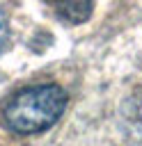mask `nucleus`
Here are the masks:
<instances>
[{
  "instance_id": "1",
  "label": "nucleus",
  "mask_w": 142,
  "mask_h": 146,
  "mask_svg": "<svg viewBox=\"0 0 142 146\" xmlns=\"http://www.w3.org/2000/svg\"><path fill=\"white\" fill-rule=\"evenodd\" d=\"M66 94L57 84H39L18 91L2 107V123L18 135L48 130L66 110Z\"/></svg>"
},
{
  "instance_id": "2",
  "label": "nucleus",
  "mask_w": 142,
  "mask_h": 146,
  "mask_svg": "<svg viewBox=\"0 0 142 146\" xmlns=\"http://www.w3.org/2000/svg\"><path fill=\"white\" fill-rule=\"evenodd\" d=\"M55 11L69 23H82L92 14V2H62L55 5Z\"/></svg>"
},
{
  "instance_id": "3",
  "label": "nucleus",
  "mask_w": 142,
  "mask_h": 146,
  "mask_svg": "<svg viewBox=\"0 0 142 146\" xmlns=\"http://www.w3.org/2000/svg\"><path fill=\"white\" fill-rule=\"evenodd\" d=\"M7 34H9V30H7V16H5V11L0 7V50H2L5 41H7Z\"/></svg>"
}]
</instances>
